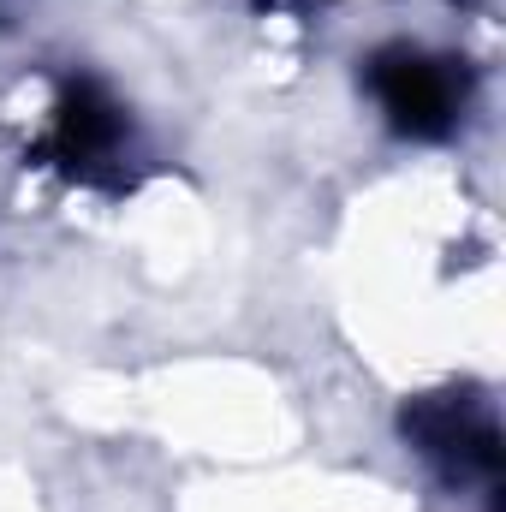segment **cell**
<instances>
[{
	"label": "cell",
	"mask_w": 506,
	"mask_h": 512,
	"mask_svg": "<svg viewBox=\"0 0 506 512\" xmlns=\"http://www.w3.org/2000/svg\"><path fill=\"white\" fill-rule=\"evenodd\" d=\"M376 90H381V108L393 114V126H405V131H447L453 108H459L453 78H447L435 60H423V54H393V60H381Z\"/></svg>",
	"instance_id": "obj_1"
}]
</instances>
